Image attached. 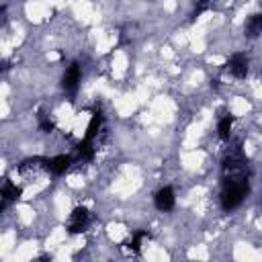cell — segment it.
I'll return each instance as SVG.
<instances>
[{"mask_svg": "<svg viewBox=\"0 0 262 262\" xmlns=\"http://www.w3.org/2000/svg\"><path fill=\"white\" fill-rule=\"evenodd\" d=\"M217 131H219V137H221V139H230V135H232V117L221 119Z\"/></svg>", "mask_w": 262, "mask_h": 262, "instance_id": "obj_6", "label": "cell"}, {"mask_svg": "<svg viewBox=\"0 0 262 262\" xmlns=\"http://www.w3.org/2000/svg\"><path fill=\"white\" fill-rule=\"evenodd\" d=\"M230 72L236 76V78H244L246 76V72H248V60L244 58V56H234L232 60H230Z\"/></svg>", "mask_w": 262, "mask_h": 262, "instance_id": "obj_5", "label": "cell"}, {"mask_svg": "<svg viewBox=\"0 0 262 262\" xmlns=\"http://www.w3.org/2000/svg\"><path fill=\"white\" fill-rule=\"evenodd\" d=\"M80 82V68L78 66H70L64 74V88L66 90H76Z\"/></svg>", "mask_w": 262, "mask_h": 262, "instance_id": "obj_4", "label": "cell"}, {"mask_svg": "<svg viewBox=\"0 0 262 262\" xmlns=\"http://www.w3.org/2000/svg\"><path fill=\"white\" fill-rule=\"evenodd\" d=\"M174 193L170 186H164L162 190H158V195H156V207L160 209V211H170L174 207Z\"/></svg>", "mask_w": 262, "mask_h": 262, "instance_id": "obj_2", "label": "cell"}, {"mask_svg": "<svg viewBox=\"0 0 262 262\" xmlns=\"http://www.w3.org/2000/svg\"><path fill=\"white\" fill-rule=\"evenodd\" d=\"M86 223H88V211H86V209H74V213L70 215V232H82L84 228H86Z\"/></svg>", "mask_w": 262, "mask_h": 262, "instance_id": "obj_1", "label": "cell"}, {"mask_svg": "<svg viewBox=\"0 0 262 262\" xmlns=\"http://www.w3.org/2000/svg\"><path fill=\"white\" fill-rule=\"evenodd\" d=\"M70 164H72V158H70V156H56V158L47 160V170L54 172V174H64L70 168Z\"/></svg>", "mask_w": 262, "mask_h": 262, "instance_id": "obj_3", "label": "cell"}]
</instances>
